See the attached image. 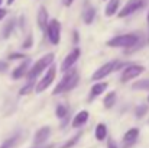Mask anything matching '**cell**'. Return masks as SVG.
Here are the masks:
<instances>
[{"label":"cell","mask_w":149,"mask_h":148,"mask_svg":"<svg viewBox=\"0 0 149 148\" xmlns=\"http://www.w3.org/2000/svg\"><path fill=\"white\" fill-rule=\"evenodd\" d=\"M6 15H7V10H6V9H1V7H0V20H1V19H3V18H4Z\"/></svg>","instance_id":"f546056e"},{"label":"cell","mask_w":149,"mask_h":148,"mask_svg":"<svg viewBox=\"0 0 149 148\" xmlns=\"http://www.w3.org/2000/svg\"><path fill=\"white\" fill-rule=\"evenodd\" d=\"M13 28H15V20H9V23L4 26L3 38H9V36H10V34H12V31H13Z\"/></svg>","instance_id":"7402d4cb"},{"label":"cell","mask_w":149,"mask_h":148,"mask_svg":"<svg viewBox=\"0 0 149 148\" xmlns=\"http://www.w3.org/2000/svg\"><path fill=\"white\" fill-rule=\"evenodd\" d=\"M38 26L42 31H47V26H48V12L44 6L39 7L38 10Z\"/></svg>","instance_id":"4fadbf2b"},{"label":"cell","mask_w":149,"mask_h":148,"mask_svg":"<svg viewBox=\"0 0 149 148\" xmlns=\"http://www.w3.org/2000/svg\"><path fill=\"white\" fill-rule=\"evenodd\" d=\"M74 42H78V32H74Z\"/></svg>","instance_id":"1f68e13d"},{"label":"cell","mask_w":149,"mask_h":148,"mask_svg":"<svg viewBox=\"0 0 149 148\" xmlns=\"http://www.w3.org/2000/svg\"><path fill=\"white\" fill-rule=\"evenodd\" d=\"M132 89H135V90H149V79L139 80V81L133 83L132 84Z\"/></svg>","instance_id":"ffe728a7"},{"label":"cell","mask_w":149,"mask_h":148,"mask_svg":"<svg viewBox=\"0 0 149 148\" xmlns=\"http://www.w3.org/2000/svg\"><path fill=\"white\" fill-rule=\"evenodd\" d=\"M138 35L135 34H126V35H117L111 39L107 41V45L109 47H113V48H132L138 44Z\"/></svg>","instance_id":"3957f363"},{"label":"cell","mask_w":149,"mask_h":148,"mask_svg":"<svg viewBox=\"0 0 149 148\" xmlns=\"http://www.w3.org/2000/svg\"><path fill=\"white\" fill-rule=\"evenodd\" d=\"M80 54H81V51L80 48H74L67 57H65V60L62 61V64H61V71L62 73H67L77 61H78V58H80Z\"/></svg>","instance_id":"9c48e42d"},{"label":"cell","mask_w":149,"mask_h":148,"mask_svg":"<svg viewBox=\"0 0 149 148\" xmlns=\"http://www.w3.org/2000/svg\"><path fill=\"white\" fill-rule=\"evenodd\" d=\"M0 148H10V142H4V144H3Z\"/></svg>","instance_id":"d6a6232c"},{"label":"cell","mask_w":149,"mask_h":148,"mask_svg":"<svg viewBox=\"0 0 149 148\" xmlns=\"http://www.w3.org/2000/svg\"><path fill=\"white\" fill-rule=\"evenodd\" d=\"M148 23H149V13H148Z\"/></svg>","instance_id":"d590c367"},{"label":"cell","mask_w":149,"mask_h":148,"mask_svg":"<svg viewBox=\"0 0 149 148\" xmlns=\"http://www.w3.org/2000/svg\"><path fill=\"white\" fill-rule=\"evenodd\" d=\"M13 1H15V0H7V4L10 6V4H13Z\"/></svg>","instance_id":"836d02e7"},{"label":"cell","mask_w":149,"mask_h":148,"mask_svg":"<svg viewBox=\"0 0 149 148\" xmlns=\"http://www.w3.org/2000/svg\"><path fill=\"white\" fill-rule=\"evenodd\" d=\"M6 68H7V62H3V61H0V73L6 71Z\"/></svg>","instance_id":"f1b7e54d"},{"label":"cell","mask_w":149,"mask_h":148,"mask_svg":"<svg viewBox=\"0 0 149 148\" xmlns=\"http://www.w3.org/2000/svg\"><path fill=\"white\" fill-rule=\"evenodd\" d=\"M119 4H120L119 0H109V3H107V6H106V10H104L106 16H113V15L117 12Z\"/></svg>","instance_id":"e0dca14e"},{"label":"cell","mask_w":149,"mask_h":148,"mask_svg":"<svg viewBox=\"0 0 149 148\" xmlns=\"http://www.w3.org/2000/svg\"><path fill=\"white\" fill-rule=\"evenodd\" d=\"M1 1H3V0H0V4H1Z\"/></svg>","instance_id":"8d00e7d4"},{"label":"cell","mask_w":149,"mask_h":148,"mask_svg":"<svg viewBox=\"0 0 149 148\" xmlns=\"http://www.w3.org/2000/svg\"><path fill=\"white\" fill-rule=\"evenodd\" d=\"M94 135H96V140L97 141H104L106 137H107V128L104 123H99L96 126V131H94Z\"/></svg>","instance_id":"ac0fdd59"},{"label":"cell","mask_w":149,"mask_h":148,"mask_svg":"<svg viewBox=\"0 0 149 148\" xmlns=\"http://www.w3.org/2000/svg\"><path fill=\"white\" fill-rule=\"evenodd\" d=\"M67 113H68V107L67 106H64V105H59L58 107H56V116L59 118V119H67Z\"/></svg>","instance_id":"44dd1931"},{"label":"cell","mask_w":149,"mask_h":148,"mask_svg":"<svg viewBox=\"0 0 149 148\" xmlns=\"http://www.w3.org/2000/svg\"><path fill=\"white\" fill-rule=\"evenodd\" d=\"M49 134H51L49 126H42V128H39V129L36 131V134H35V140H33L35 145H42V144L49 138Z\"/></svg>","instance_id":"8fae6325"},{"label":"cell","mask_w":149,"mask_h":148,"mask_svg":"<svg viewBox=\"0 0 149 148\" xmlns=\"http://www.w3.org/2000/svg\"><path fill=\"white\" fill-rule=\"evenodd\" d=\"M107 89V83H103V81H97L93 87H91V97H97L100 95H103Z\"/></svg>","instance_id":"9a60e30c"},{"label":"cell","mask_w":149,"mask_h":148,"mask_svg":"<svg viewBox=\"0 0 149 148\" xmlns=\"http://www.w3.org/2000/svg\"><path fill=\"white\" fill-rule=\"evenodd\" d=\"M122 65H126V64H122V62H119V61H110V62H106V64H103L99 70L93 74V77H91V79H93L94 81L103 80V79H104V77H107L110 73H113V71L119 70Z\"/></svg>","instance_id":"277c9868"},{"label":"cell","mask_w":149,"mask_h":148,"mask_svg":"<svg viewBox=\"0 0 149 148\" xmlns=\"http://www.w3.org/2000/svg\"><path fill=\"white\" fill-rule=\"evenodd\" d=\"M7 58H9V60H25L26 55H25V54H20V52H19V54H17V52H13V54H10Z\"/></svg>","instance_id":"484cf974"},{"label":"cell","mask_w":149,"mask_h":148,"mask_svg":"<svg viewBox=\"0 0 149 148\" xmlns=\"http://www.w3.org/2000/svg\"><path fill=\"white\" fill-rule=\"evenodd\" d=\"M29 67H31V60H29V58H25V60H23V62H22L19 67H16V68L13 70V73H12V77H13L15 80H17V79H22L23 76H26V74H28V71H29Z\"/></svg>","instance_id":"30bf717a"},{"label":"cell","mask_w":149,"mask_h":148,"mask_svg":"<svg viewBox=\"0 0 149 148\" xmlns=\"http://www.w3.org/2000/svg\"><path fill=\"white\" fill-rule=\"evenodd\" d=\"M145 4H146V0H127V3L119 12V18H126V16L135 13L136 10L142 9Z\"/></svg>","instance_id":"ba28073f"},{"label":"cell","mask_w":149,"mask_h":148,"mask_svg":"<svg viewBox=\"0 0 149 148\" xmlns=\"http://www.w3.org/2000/svg\"><path fill=\"white\" fill-rule=\"evenodd\" d=\"M148 102H149V96H148Z\"/></svg>","instance_id":"74e56055"},{"label":"cell","mask_w":149,"mask_h":148,"mask_svg":"<svg viewBox=\"0 0 149 148\" xmlns=\"http://www.w3.org/2000/svg\"><path fill=\"white\" fill-rule=\"evenodd\" d=\"M72 1H74V0H64V4L68 7V6H71V4H72Z\"/></svg>","instance_id":"4dcf8cb0"},{"label":"cell","mask_w":149,"mask_h":148,"mask_svg":"<svg viewBox=\"0 0 149 148\" xmlns=\"http://www.w3.org/2000/svg\"><path fill=\"white\" fill-rule=\"evenodd\" d=\"M55 76H56V70H55V65H51L49 70L47 71V74L42 77V80L36 84V87H35V92L36 93H42V92H45L48 87H49L51 84L54 83V80H55Z\"/></svg>","instance_id":"52a82bcc"},{"label":"cell","mask_w":149,"mask_h":148,"mask_svg":"<svg viewBox=\"0 0 149 148\" xmlns=\"http://www.w3.org/2000/svg\"><path fill=\"white\" fill-rule=\"evenodd\" d=\"M41 148H52V145H47V147H41Z\"/></svg>","instance_id":"e575fe53"},{"label":"cell","mask_w":149,"mask_h":148,"mask_svg":"<svg viewBox=\"0 0 149 148\" xmlns=\"http://www.w3.org/2000/svg\"><path fill=\"white\" fill-rule=\"evenodd\" d=\"M143 71H145V67H143V65H141V64H129V65H126L125 71L122 73L120 80H122V83H126V81H129V80L136 79V77L141 76Z\"/></svg>","instance_id":"5b68a950"},{"label":"cell","mask_w":149,"mask_h":148,"mask_svg":"<svg viewBox=\"0 0 149 148\" xmlns=\"http://www.w3.org/2000/svg\"><path fill=\"white\" fill-rule=\"evenodd\" d=\"M78 73L77 70H68L67 74L61 79V81L56 84V87L54 89L52 95H61V93H65V92H70L72 90L77 84H78Z\"/></svg>","instance_id":"6da1fadb"},{"label":"cell","mask_w":149,"mask_h":148,"mask_svg":"<svg viewBox=\"0 0 149 148\" xmlns=\"http://www.w3.org/2000/svg\"><path fill=\"white\" fill-rule=\"evenodd\" d=\"M54 54L52 52H49V54H47V55H44L42 58H39L33 65H32V68H29V71H28V80L29 81H33V79L35 77H38L45 68H48L51 64L54 62Z\"/></svg>","instance_id":"7a4b0ae2"},{"label":"cell","mask_w":149,"mask_h":148,"mask_svg":"<svg viewBox=\"0 0 149 148\" xmlns=\"http://www.w3.org/2000/svg\"><path fill=\"white\" fill-rule=\"evenodd\" d=\"M47 34H48V38H49L51 44H54V45H58L59 44V39H61V23H59V20L52 19V20L48 22Z\"/></svg>","instance_id":"8992f818"},{"label":"cell","mask_w":149,"mask_h":148,"mask_svg":"<svg viewBox=\"0 0 149 148\" xmlns=\"http://www.w3.org/2000/svg\"><path fill=\"white\" fill-rule=\"evenodd\" d=\"M88 116H90V113H88L87 110H81V112H78V113L74 116V119H72V126H74V128H80V126H83V125L88 121Z\"/></svg>","instance_id":"7c38bea8"},{"label":"cell","mask_w":149,"mask_h":148,"mask_svg":"<svg viewBox=\"0 0 149 148\" xmlns=\"http://www.w3.org/2000/svg\"><path fill=\"white\" fill-rule=\"evenodd\" d=\"M107 148H117V145H116V142L110 138L109 141H107Z\"/></svg>","instance_id":"83f0119b"},{"label":"cell","mask_w":149,"mask_h":148,"mask_svg":"<svg viewBox=\"0 0 149 148\" xmlns=\"http://www.w3.org/2000/svg\"><path fill=\"white\" fill-rule=\"evenodd\" d=\"M138 137H139V129L138 128H132V129L126 131V134L123 135V142L126 145H132V144H135Z\"/></svg>","instance_id":"5bb4252c"},{"label":"cell","mask_w":149,"mask_h":148,"mask_svg":"<svg viewBox=\"0 0 149 148\" xmlns=\"http://www.w3.org/2000/svg\"><path fill=\"white\" fill-rule=\"evenodd\" d=\"M32 89H33V81H28V84H26L25 87H22V89H20L19 95H22V96H23V95H28Z\"/></svg>","instance_id":"cb8c5ba5"},{"label":"cell","mask_w":149,"mask_h":148,"mask_svg":"<svg viewBox=\"0 0 149 148\" xmlns=\"http://www.w3.org/2000/svg\"><path fill=\"white\" fill-rule=\"evenodd\" d=\"M32 44H33V38H32V35H29L26 39H25V42L22 44V48L23 49H28L32 47Z\"/></svg>","instance_id":"d4e9b609"},{"label":"cell","mask_w":149,"mask_h":148,"mask_svg":"<svg viewBox=\"0 0 149 148\" xmlns=\"http://www.w3.org/2000/svg\"><path fill=\"white\" fill-rule=\"evenodd\" d=\"M80 138H81V132H78V134H77L75 137H72V138H71L68 142H65V144L62 145V148H71L74 144H77V142L80 141Z\"/></svg>","instance_id":"603a6c76"},{"label":"cell","mask_w":149,"mask_h":148,"mask_svg":"<svg viewBox=\"0 0 149 148\" xmlns=\"http://www.w3.org/2000/svg\"><path fill=\"white\" fill-rule=\"evenodd\" d=\"M146 112H148V107H146V106H139V107L136 109V116H138V118H142L143 115H146Z\"/></svg>","instance_id":"4316f807"},{"label":"cell","mask_w":149,"mask_h":148,"mask_svg":"<svg viewBox=\"0 0 149 148\" xmlns=\"http://www.w3.org/2000/svg\"><path fill=\"white\" fill-rule=\"evenodd\" d=\"M103 103H104V107H106V109L113 107L114 103H116V93H114V92H110L109 95H106V97H104V100H103Z\"/></svg>","instance_id":"d6986e66"},{"label":"cell","mask_w":149,"mask_h":148,"mask_svg":"<svg viewBox=\"0 0 149 148\" xmlns=\"http://www.w3.org/2000/svg\"><path fill=\"white\" fill-rule=\"evenodd\" d=\"M94 16H96V10H94V7H93V6H88V7H86V10H84V13H83L84 23H87V25L93 23V20H94Z\"/></svg>","instance_id":"2e32d148"}]
</instances>
